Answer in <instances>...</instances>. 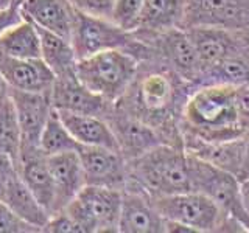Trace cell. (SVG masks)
Wrapping results in <instances>:
<instances>
[{
    "label": "cell",
    "instance_id": "cell-1",
    "mask_svg": "<svg viewBox=\"0 0 249 233\" xmlns=\"http://www.w3.org/2000/svg\"><path fill=\"white\" fill-rule=\"evenodd\" d=\"M237 85L198 84L182 106V124L187 137L207 143H221L246 134L235 103Z\"/></svg>",
    "mask_w": 249,
    "mask_h": 233
},
{
    "label": "cell",
    "instance_id": "cell-2",
    "mask_svg": "<svg viewBox=\"0 0 249 233\" xmlns=\"http://www.w3.org/2000/svg\"><path fill=\"white\" fill-rule=\"evenodd\" d=\"M128 185L139 186L151 198L192 190L189 152L160 143L134 160H128Z\"/></svg>",
    "mask_w": 249,
    "mask_h": 233
},
{
    "label": "cell",
    "instance_id": "cell-3",
    "mask_svg": "<svg viewBox=\"0 0 249 233\" xmlns=\"http://www.w3.org/2000/svg\"><path fill=\"white\" fill-rule=\"evenodd\" d=\"M137 75L136 54L124 49L105 50L76 62L78 80L112 104H117L126 95Z\"/></svg>",
    "mask_w": 249,
    "mask_h": 233
},
{
    "label": "cell",
    "instance_id": "cell-4",
    "mask_svg": "<svg viewBox=\"0 0 249 233\" xmlns=\"http://www.w3.org/2000/svg\"><path fill=\"white\" fill-rule=\"evenodd\" d=\"M151 200L167 222L187 225L195 233L224 230L226 224L233 219L215 200L195 190L151 198Z\"/></svg>",
    "mask_w": 249,
    "mask_h": 233
},
{
    "label": "cell",
    "instance_id": "cell-5",
    "mask_svg": "<svg viewBox=\"0 0 249 233\" xmlns=\"http://www.w3.org/2000/svg\"><path fill=\"white\" fill-rule=\"evenodd\" d=\"M181 81L184 80H181L175 72L170 73L153 70L142 76L137 75L136 81L129 87V92H132V114H126L134 115L153 126L158 121H167L179 101Z\"/></svg>",
    "mask_w": 249,
    "mask_h": 233
},
{
    "label": "cell",
    "instance_id": "cell-6",
    "mask_svg": "<svg viewBox=\"0 0 249 233\" xmlns=\"http://www.w3.org/2000/svg\"><path fill=\"white\" fill-rule=\"evenodd\" d=\"M192 190L206 194L249 232V217L240 202V181L231 171L189 152Z\"/></svg>",
    "mask_w": 249,
    "mask_h": 233
},
{
    "label": "cell",
    "instance_id": "cell-7",
    "mask_svg": "<svg viewBox=\"0 0 249 233\" xmlns=\"http://www.w3.org/2000/svg\"><path fill=\"white\" fill-rule=\"evenodd\" d=\"M123 190L86 185L64 208L81 225L84 233L119 232Z\"/></svg>",
    "mask_w": 249,
    "mask_h": 233
},
{
    "label": "cell",
    "instance_id": "cell-8",
    "mask_svg": "<svg viewBox=\"0 0 249 233\" xmlns=\"http://www.w3.org/2000/svg\"><path fill=\"white\" fill-rule=\"evenodd\" d=\"M134 42V33L120 28L109 17L95 16L75 8L72 44L78 59L92 56V54L105 50H129Z\"/></svg>",
    "mask_w": 249,
    "mask_h": 233
},
{
    "label": "cell",
    "instance_id": "cell-9",
    "mask_svg": "<svg viewBox=\"0 0 249 233\" xmlns=\"http://www.w3.org/2000/svg\"><path fill=\"white\" fill-rule=\"evenodd\" d=\"M196 25L248 30L249 0H189L182 28Z\"/></svg>",
    "mask_w": 249,
    "mask_h": 233
},
{
    "label": "cell",
    "instance_id": "cell-10",
    "mask_svg": "<svg viewBox=\"0 0 249 233\" xmlns=\"http://www.w3.org/2000/svg\"><path fill=\"white\" fill-rule=\"evenodd\" d=\"M86 185L109 186V188H126L129 171L128 160L120 151L103 146H78Z\"/></svg>",
    "mask_w": 249,
    "mask_h": 233
},
{
    "label": "cell",
    "instance_id": "cell-11",
    "mask_svg": "<svg viewBox=\"0 0 249 233\" xmlns=\"http://www.w3.org/2000/svg\"><path fill=\"white\" fill-rule=\"evenodd\" d=\"M10 97L16 106L18 118L22 131V150H39L41 134L54 111L52 101V90L49 92H27L10 89Z\"/></svg>",
    "mask_w": 249,
    "mask_h": 233
},
{
    "label": "cell",
    "instance_id": "cell-12",
    "mask_svg": "<svg viewBox=\"0 0 249 233\" xmlns=\"http://www.w3.org/2000/svg\"><path fill=\"white\" fill-rule=\"evenodd\" d=\"M106 120L112 126L120 152L126 160H134L158 145L163 143L153 124L126 112L122 114V111H119L115 106Z\"/></svg>",
    "mask_w": 249,
    "mask_h": 233
},
{
    "label": "cell",
    "instance_id": "cell-13",
    "mask_svg": "<svg viewBox=\"0 0 249 233\" xmlns=\"http://www.w3.org/2000/svg\"><path fill=\"white\" fill-rule=\"evenodd\" d=\"M153 36L158 41L159 51L168 62L171 72L187 83L196 84L202 67L189 31L185 28H173Z\"/></svg>",
    "mask_w": 249,
    "mask_h": 233
},
{
    "label": "cell",
    "instance_id": "cell-14",
    "mask_svg": "<svg viewBox=\"0 0 249 233\" xmlns=\"http://www.w3.org/2000/svg\"><path fill=\"white\" fill-rule=\"evenodd\" d=\"M52 101L56 111L98 115L107 118L115 104L93 93L75 76L56 78L52 89Z\"/></svg>",
    "mask_w": 249,
    "mask_h": 233
},
{
    "label": "cell",
    "instance_id": "cell-15",
    "mask_svg": "<svg viewBox=\"0 0 249 233\" xmlns=\"http://www.w3.org/2000/svg\"><path fill=\"white\" fill-rule=\"evenodd\" d=\"M120 233H165V219L156 210L151 196L143 190L126 186L123 190Z\"/></svg>",
    "mask_w": 249,
    "mask_h": 233
},
{
    "label": "cell",
    "instance_id": "cell-16",
    "mask_svg": "<svg viewBox=\"0 0 249 233\" xmlns=\"http://www.w3.org/2000/svg\"><path fill=\"white\" fill-rule=\"evenodd\" d=\"M0 73L8 87L27 92H49L56 76L41 58L20 59L0 53Z\"/></svg>",
    "mask_w": 249,
    "mask_h": 233
},
{
    "label": "cell",
    "instance_id": "cell-17",
    "mask_svg": "<svg viewBox=\"0 0 249 233\" xmlns=\"http://www.w3.org/2000/svg\"><path fill=\"white\" fill-rule=\"evenodd\" d=\"M54 185V213L64 210L86 186L78 151H66L47 157Z\"/></svg>",
    "mask_w": 249,
    "mask_h": 233
},
{
    "label": "cell",
    "instance_id": "cell-18",
    "mask_svg": "<svg viewBox=\"0 0 249 233\" xmlns=\"http://www.w3.org/2000/svg\"><path fill=\"white\" fill-rule=\"evenodd\" d=\"M20 13L36 27L72 41L75 6L70 0H23Z\"/></svg>",
    "mask_w": 249,
    "mask_h": 233
},
{
    "label": "cell",
    "instance_id": "cell-19",
    "mask_svg": "<svg viewBox=\"0 0 249 233\" xmlns=\"http://www.w3.org/2000/svg\"><path fill=\"white\" fill-rule=\"evenodd\" d=\"M185 30L190 34L202 70L233 54H241L238 53V37L233 36V31L231 30L207 25L189 27Z\"/></svg>",
    "mask_w": 249,
    "mask_h": 233
},
{
    "label": "cell",
    "instance_id": "cell-20",
    "mask_svg": "<svg viewBox=\"0 0 249 233\" xmlns=\"http://www.w3.org/2000/svg\"><path fill=\"white\" fill-rule=\"evenodd\" d=\"M19 173L22 181L50 216L54 215V185L47 163V155L41 150L20 152Z\"/></svg>",
    "mask_w": 249,
    "mask_h": 233
},
{
    "label": "cell",
    "instance_id": "cell-21",
    "mask_svg": "<svg viewBox=\"0 0 249 233\" xmlns=\"http://www.w3.org/2000/svg\"><path fill=\"white\" fill-rule=\"evenodd\" d=\"M62 123L70 131V134L78 142V145L86 146H103L109 150L120 151L119 142L114 134L112 126L103 116L84 115L58 111Z\"/></svg>",
    "mask_w": 249,
    "mask_h": 233
},
{
    "label": "cell",
    "instance_id": "cell-22",
    "mask_svg": "<svg viewBox=\"0 0 249 233\" xmlns=\"http://www.w3.org/2000/svg\"><path fill=\"white\" fill-rule=\"evenodd\" d=\"M187 2L189 0H145L137 31L153 36L167 30L182 28Z\"/></svg>",
    "mask_w": 249,
    "mask_h": 233
},
{
    "label": "cell",
    "instance_id": "cell-23",
    "mask_svg": "<svg viewBox=\"0 0 249 233\" xmlns=\"http://www.w3.org/2000/svg\"><path fill=\"white\" fill-rule=\"evenodd\" d=\"M41 36V59L50 67L56 78H67L76 75L78 56L70 39L39 28Z\"/></svg>",
    "mask_w": 249,
    "mask_h": 233
},
{
    "label": "cell",
    "instance_id": "cell-24",
    "mask_svg": "<svg viewBox=\"0 0 249 233\" xmlns=\"http://www.w3.org/2000/svg\"><path fill=\"white\" fill-rule=\"evenodd\" d=\"M0 199L23 221L39 229V232H42L45 224L50 219V215L47 213V210L39 204L35 194L22 181L20 173L10 182Z\"/></svg>",
    "mask_w": 249,
    "mask_h": 233
},
{
    "label": "cell",
    "instance_id": "cell-25",
    "mask_svg": "<svg viewBox=\"0 0 249 233\" xmlns=\"http://www.w3.org/2000/svg\"><path fill=\"white\" fill-rule=\"evenodd\" d=\"M0 53L11 58H41V36L33 22L22 19L0 36Z\"/></svg>",
    "mask_w": 249,
    "mask_h": 233
},
{
    "label": "cell",
    "instance_id": "cell-26",
    "mask_svg": "<svg viewBox=\"0 0 249 233\" xmlns=\"http://www.w3.org/2000/svg\"><path fill=\"white\" fill-rule=\"evenodd\" d=\"M196 84H249V61L243 54H233L202 70Z\"/></svg>",
    "mask_w": 249,
    "mask_h": 233
},
{
    "label": "cell",
    "instance_id": "cell-27",
    "mask_svg": "<svg viewBox=\"0 0 249 233\" xmlns=\"http://www.w3.org/2000/svg\"><path fill=\"white\" fill-rule=\"evenodd\" d=\"M22 150V131L10 93L0 100V151L18 163Z\"/></svg>",
    "mask_w": 249,
    "mask_h": 233
},
{
    "label": "cell",
    "instance_id": "cell-28",
    "mask_svg": "<svg viewBox=\"0 0 249 233\" xmlns=\"http://www.w3.org/2000/svg\"><path fill=\"white\" fill-rule=\"evenodd\" d=\"M78 146L80 145H78V142L73 138V135L70 134V131L66 128V124L62 123L58 111L54 109L41 134L39 150H41L44 155L49 157V155L61 154L66 151H76Z\"/></svg>",
    "mask_w": 249,
    "mask_h": 233
},
{
    "label": "cell",
    "instance_id": "cell-29",
    "mask_svg": "<svg viewBox=\"0 0 249 233\" xmlns=\"http://www.w3.org/2000/svg\"><path fill=\"white\" fill-rule=\"evenodd\" d=\"M145 0H114L111 10V20L120 28L134 33L139 28Z\"/></svg>",
    "mask_w": 249,
    "mask_h": 233
},
{
    "label": "cell",
    "instance_id": "cell-30",
    "mask_svg": "<svg viewBox=\"0 0 249 233\" xmlns=\"http://www.w3.org/2000/svg\"><path fill=\"white\" fill-rule=\"evenodd\" d=\"M0 233H39V229L23 221L0 199Z\"/></svg>",
    "mask_w": 249,
    "mask_h": 233
},
{
    "label": "cell",
    "instance_id": "cell-31",
    "mask_svg": "<svg viewBox=\"0 0 249 233\" xmlns=\"http://www.w3.org/2000/svg\"><path fill=\"white\" fill-rule=\"evenodd\" d=\"M45 233H84L83 227L78 224L66 210L54 213L50 216L49 222L42 229Z\"/></svg>",
    "mask_w": 249,
    "mask_h": 233
},
{
    "label": "cell",
    "instance_id": "cell-32",
    "mask_svg": "<svg viewBox=\"0 0 249 233\" xmlns=\"http://www.w3.org/2000/svg\"><path fill=\"white\" fill-rule=\"evenodd\" d=\"M70 3H72L76 10L111 19V10H112L114 0H70Z\"/></svg>",
    "mask_w": 249,
    "mask_h": 233
},
{
    "label": "cell",
    "instance_id": "cell-33",
    "mask_svg": "<svg viewBox=\"0 0 249 233\" xmlns=\"http://www.w3.org/2000/svg\"><path fill=\"white\" fill-rule=\"evenodd\" d=\"M19 174V165L16 163L10 155L0 151V196L6 190L13 179Z\"/></svg>",
    "mask_w": 249,
    "mask_h": 233
},
{
    "label": "cell",
    "instance_id": "cell-34",
    "mask_svg": "<svg viewBox=\"0 0 249 233\" xmlns=\"http://www.w3.org/2000/svg\"><path fill=\"white\" fill-rule=\"evenodd\" d=\"M235 103L241 126H243L246 132H249V84L237 85Z\"/></svg>",
    "mask_w": 249,
    "mask_h": 233
},
{
    "label": "cell",
    "instance_id": "cell-35",
    "mask_svg": "<svg viewBox=\"0 0 249 233\" xmlns=\"http://www.w3.org/2000/svg\"><path fill=\"white\" fill-rule=\"evenodd\" d=\"M23 19V16L20 13V8L11 5L0 10V36H2L6 30H10L13 25L19 23Z\"/></svg>",
    "mask_w": 249,
    "mask_h": 233
},
{
    "label": "cell",
    "instance_id": "cell-36",
    "mask_svg": "<svg viewBox=\"0 0 249 233\" xmlns=\"http://www.w3.org/2000/svg\"><path fill=\"white\" fill-rule=\"evenodd\" d=\"M240 202H241V207H243L245 213L249 217V177L243 179L240 182Z\"/></svg>",
    "mask_w": 249,
    "mask_h": 233
},
{
    "label": "cell",
    "instance_id": "cell-37",
    "mask_svg": "<svg viewBox=\"0 0 249 233\" xmlns=\"http://www.w3.org/2000/svg\"><path fill=\"white\" fill-rule=\"evenodd\" d=\"M8 93H10V87H8V84H6V81L3 80V76H2V73H0V100L2 98H5Z\"/></svg>",
    "mask_w": 249,
    "mask_h": 233
},
{
    "label": "cell",
    "instance_id": "cell-38",
    "mask_svg": "<svg viewBox=\"0 0 249 233\" xmlns=\"http://www.w3.org/2000/svg\"><path fill=\"white\" fill-rule=\"evenodd\" d=\"M13 5V0H0V10L6 6H11Z\"/></svg>",
    "mask_w": 249,
    "mask_h": 233
},
{
    "label": "cell",
    "instance_id": "cell-39",
    "mask_svg": "<svg viewBox=\"0 0 249 233\" xmlns=\"http://www.w3.org/2000/svg\"><path fill=\"white\" fill-rule=\"evenodd\" d=\"M246 31H248V41H249V28H248Z\"/></svg>",
    "mask_w": 249,
    "mask_h": 233
}]
</instances>
